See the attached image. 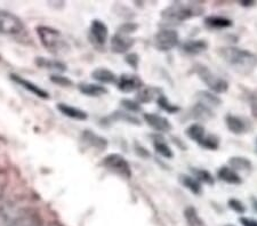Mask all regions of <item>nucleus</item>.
<instances>
[{"label":"nucleus","instance_id":"obj_1","mask_svg":"<svg viewBox=\"0 0 257 226\" xmlns=\"http://www.w3.org/2000/svg\"><path fill=\"white\" fill-rule=\"evenodd\" d=\"M222 60L234 72L247 76L251 73L257 67V56L247 49L239 47H224L219 49Z\"/></svg>","mask_w":257,"mask_h":226},{"label":"nucleus","instance_id":"obj_2","mask_svg":"<svg viewBox=\"0 0 257 226\" xmlns=\"http://www.w3.org/2000/svg\"><path fill=\"white\" fill-rule=\"evenodd\" d=\"M201 13L202 10L200 7H198L196 4L186 5V4L182 3H174L173 5L168 6L166 10L163 11L161 16H163L165 21H168V22L180 23L192 18V16L200 15Z\"/></svg>","mask_w":257,"mask_h":226},{"label":"nucleus","instance_id":"obj_3","mask_svg":"<svg viewBox=\"0 0 257 226\" xmlns=\"http://www.w3.org/2000/svg\"><path fill=\"white\" fill-rule=\"evenodd\" d=\"M36 32L38 35L41 45L45 48H47L48 51L57 53L64 51V48L66 47L64 37L57 29L47 26H39L36 29Z\"/></svg>","mask_w":257,"mask_h":226},{"label":"nucleus","instance_id":"obj_4","mask_svg":"<svg viewBox=\"0 0 257 226\" xmlns=\"http://www.w3.org/2000/svg\"><path fill=\"white\" fill-rule=\"evenodd\" d=\"M194 72L197 73L198 77L205 82V85L208 87L211 92L216 94H223L225 93L227 88H229V84L227 81L223 79V78L218 77L210 71V70L202 64H197L194 68Z\"/></svg>","mask_w":257,"mask_h":226},{"label":"nucleus","instance_id":"obj_5","mask_svg":"<svg viewBox=\"0 0 257 226\" xmlns=\"http://www.w3.org/2000/svg\"><path fill=\"white\" fill-rule=\"evenodd\" d=\"M24 30V23L18 15L10 11L0 10V34L19 36Z\"/></svg>","mask_w":257,"mask_h":226},{"label":"nucleus","instance_id":"obj_6","mask_svg":"<svg viewBox=\"0 0 257 226\" xmlns=\"http://www.w3.org/2000/svg\"><path fill=\"white\" fill-rule=\"evenodd\" d=\"M102 166L118 176L130 179L132 177V168L127 160L121 154L111 153L102 160Z\"/></svg>","mask_w":257,"mask_h":226},{"label":"nucleus","instance_id":"obj_7","mask_svg":"<svg viewBox=\"0 0 257 226\" xmlns=\"http://www.w3.org/2000/svg\"><path fill=\"white\" fill-rule=\"evenodd\" d=\"M180 41L177 31L171 29H163L155 36V46L158 51L168 52L176 47Z\"/></svg>","mask_w":257,"mask_h":226},{"label":"nucleus","instance_id":"obj_8","mask_svg":"<svg viewBox=\"0 0 257 226\" xmlns=\"http://www.w3.org/2000/svg\"><path fill=\"white\" fill-rule=\"evenodd\" d=\"M26 212L22 204L18 202L4 205L0 208V226H11Z\"/></svg>","mask_w":257,"mask_h":226},{"label":"nucleus","instance_id":"obj_9","mask_svg":"<svg viewBox=\"0 0 257 226\" xmlns=\"http://www.w3.org/2000/svg\"><path fill=\"white\" fill-rule=\"evenodd\" d=\"M135 39L132 38L131 36L117 34L112 36V38L110 40V47L111 51L115 54H125L130 49L134 46Z\"/></svg>","mask_w":257,"mask_h":226},{"label":"nucleus","instance_id":"obj_10","mask_svg":"<svg viewBox=\"0 0 257 226\" xmlns=\"http://www.w3.org/2000/svg\"><path fill=\"white\" fill-rule=\"evenodd\" d=\"M89 36L94 44L98 45V46L105 45L107 38H109V31H107V27L105 26V23L99 20H94L90 23Z\"/></svg>","mask_w":257,"mask_h":226},{"label":"nucleus","instance_id":"obj_11","mask_svg":"<svg viewBox=\"0 0 257 226\" xmlns=\"http://www.w3.org/2000/svg\"><path fill=\"white\" fill-rule=\"evenodd\" d=\"M119 90L123 93H132L134 90H140L143 87V81L141 78L134 75H121L117 80Z\"/></svg>","mask_w":257,"mask_h":226},{"label":"nucleus","instance_id":"obj_12","mask_svg":"<svg viewBox=\"0 0 257 226\" xmlns=\"http://www.w3.org/2000/svg\"><path fill=\"white\" fill-rule=\"evenodd\" d=\"M11 79L14 82H16L19 86H21V87H23L24 89L28 90V92L33 94V95L38 96L40 98H44V100H47V98H49V94L46 92V90H44L43 88L39 87L38 85H36L35 82L28 80V79H26V78L21 77L19 75H12Z\"/></svg>","mask_w":257,"mask_h":226},{"label":"nucleus","instance_id":"obj_13","mask_svg":"<svg viewBox=\"0 0 257 226\" xmlns=\"http://www.w3.org/2000/svg\"><path fill=\"white\" fill-rule=\"evenodd\" d=\"M143 118L148 125L157 131H160V133H169L172 130V123L169 122L168 119L161 117L159 114L145 113Z\"/></svg>","mask_w":257,"mask_h":226},{"label":"nucleus","instance_id":"obj_14","mask_svg":"<svg viewBox=\"0 0 257 226\" xmlns=\"http://www.w3.org/2000/svg\"><path fill=\"white\" fill-rule=\"evenodd\" d=\"M82 141L90 147H94L98 151H104L107 146V141L102 136H99L92 130H85L81 135Z\"/></svg>","mask_w":257,"mask_h":226},{"label":"nucleus","instance_id":"obj_15","mask_svg":"<svg viewBox=\"0 0 257 226\" xmlns=\"http://www.w3.org/2000/svg\"><path fill=\"white\" fill-rule=\"evenodd\" d=\"M225 123L231 133L235 135L244 134L248 130L247 121L238 116H234V114H226Z\"/></svg>","mask_w":257,"mask_h":226},{"label":"nucleus","instance_id":"obj_16","mask_svg":"<svg viewBox=\"0 0 257 226\" xmlns=\"http://www.w3.org/2000/svg\"><path fill=\"white\" fill-rule=\"evenodd\" d=\"M208 48V44L207 41L202 39L198 40H188L185 43L182 44L181 51L186 55H199L201 53H204Z\"/></svg>","mask_w":257,"mask_h":226},{"label":"nucleus","instance_id":"obj_17","mask_svg":"<svg viewBox=\"0 0 257 226\" xmlns=\"http://www.w3.org/2000/svg\"><path fill=\"white\" fill-rule=\"evenodd\" d=\"M204 23L207 28L211 29V30H223V29H229L233 26V22L230 19L218 15L207 16Z\"/></svg>","mask_w":257,"mask_h":226},{"label":"nucleus","instance_id":"obj_18","mask_svg":"<svg viewBox=\"0 0 257 226\" xmlns=\"http://www.w3.org/2000/svg\"><path fill=\"white\" fill-rule=\"evenodd\" d=\"M57 109H59L62 114H64L65 117L70 119H74V120H86L88 118V114H87L84 110L79 108H76V106L64 104V103H60L57 104Z\"/></svg>","mask_w":257,"mask_h":226},{"label":"nucleus","instance_id":"obj_19","mask_svg":"<svg viewBox=\"0 0 257 226\" xmlns=\"http://www.w3.org/2000/svg\"><path fill=\"white\" fill-rule=\"evenodd\" d=\"M78 89L82 94V95L89 96V97H99L102 95H105L107 93V89L102 85L97 84H88V82H81L78 85Z\"/></svg>","mask_w":257,"mask_h":226},{"label":"nucleus","instance_id":"obj_20","mask_svg":"<svg viewBox=\"0 0 257 226\" xmlns=\"http://www.w3.org/2000/svg\"><path fill=\"white\" fill-rule=\"evenodd\" d=\"M217 178L227 184L239 185L242 183V178L238 175V172L231 169V168L227 166H223L219 168L217 170Z\"/></svg>","mask_w":257,"mask_h":226},{"label":"nucleus","instance_id":"obj_21","mask_svg":"<svg viewBox=\"0 0 257 226\" xmlns=\"http://www.w3.org/2000/svg\"><path fill=\"white\" fill-rule=\"evenodd\" d=\"M92 78L97 82H101V84H114L118 80L114 72L105 68L95 69L92 73Z\"/></svg>","mask_w":257,"mask_h":226},{"label":"nucleus","instance_id":"obj_22","mask_svg":"<svg viewBox=\"0 0 257 226\" xmlns=\"http://www.w3.org/2000/svg\"><path fill=\"white\" fill-rule=\"evenodd\" d=\"M191 114L194 119H197V120L204 121L209 120V119L214 117V113L211 109L208 108V106H206L205 104H202V103H197V104L193 106Z\"/></svg>","mask_w":257,"mask_h":226},{"label":"nucleus","instance_id":"obj_23","mask_svg":"<svg viewBox=\"0 0 257 226\" xmlns=\"http://www.w3.org/2000/svg\"><path fill=\"white\" fill-rule=\"evenodd\" d=\"M229 164L231 169L234 171H250L252 168V163L249 159L243 157H232L229 160Z\"/></svg>","mask_w":257,"mask_h":226},{"label":"nucleus","instance_id":"obj_24","mask_svg":"<svg viewBox=\"0 0 257 226\" xmlns=\"http://www.w3.org/2000/svg\"><path fill=\"white\" fill-rule=\"evenodd\" d=\"M184 217L186 220V224L188 226H207L205 220L199 216L197 209L190 205V207H186L184 210Z\"/></svg>","mask_w":257,"mask_h":226},{"label":"nucleus","instance_id":"obj_25","mask_svg":"<svg viewBox=\"0 0 257 226\" xmlns=\"http://www.w3.org/2000/svg\"><path fill=\"white\" fill-rule=\"evenodd\" d=\"M180 182L182 185H183V186L188 188L189 191H191L193 194H196V195L201 194V192H202L201 184H200V182H198L196 178L192 177V176L181 175Z\"/></svg>","mask_w":257,"mask_h":226},{"label":"nucleus","instance_id":"obj_26","mask_svg":"<svg viewBox=\"0 0 257 226\" xmlns=\"http://www.w3.org/2000/svg\"><path fill=\"white\" fill-rule=\"evenodd\" d=\"M158 92H161V90L155 87H145L143 89L141 88L138 95H136V100H138L139 103H151L158 94L160 95V93Z\"/></svg>","mask_w":257,"mask_h":226},{"label":"nucleus","instance_id":"obj_27","mask_svg":"<svg viewBox=\"0 0 257 226\" xmlns=\"http://www.w3.org/2000/svg\"><path fill=\"white\" fill-rule=\"evenodd\" d=\"M197 97L199 100V103H202L208 108H215V106H218L221 104V100L215 95V94L210 92H205V90H201V92H198Z\"/></svg>","mask_w":257,"mask_h":226},{"label":"nucleus","instance_id":"obj_28","mask_svg":"<svg viewBox=\"0 0 257 226\" xmlns=\"http://www.w3.org/2000/svg\"><path fill=\"white\" fill-rule=\"evenodd\" d=\"M36 62H37V64L39 65V67L53 70V71H55V72H64V71H66L65 64L62 63V62H60V61L48 60V59H43V57H40V59L36 60Z\"/></svg>","mask_w":257,"mask_h":226},{"label":"nucleus","instance_id":"obj_29","mask_svg":"<svg viewBox=\"0 0 257 226\" xmlns=\"http://www.w3.org/2000/svg\"><path fill=\"white\" fill-rule=\"evenodd\" d=\"M186 135H188L189 138H191L192 141L197 142L198 144L201 142V139L206 136L205 128L202 127L200 123H193V125L189 126L186 128Z\"/></svg>","mask_w":257,"mask_h":226},{"label":"nucleus","instance_id":"obj_30","mask_svg":"<svg viewBox=\"0 0 257 226\" xmlns=\"http://www.w3.org/2000/svg\"><path fill=\"white\" fill-rule=\"evenodd\" d=\"M11 226H41L40 219L36 213L26 212L23 216H21L18 220H15Z\"/></svg>","mask_w":257,"mask_h":226},{"label":"nucleus","instance_id":"obj_31","mask_svg":"<svg viewBox=\"0 0 257 226\" xmlns=\"http://www.w3.org/2000/svg\"><path fill=\"white\" fill-rule=\"evenodd\" d=\"M190 170H191L192 175L198 182L208 185H214L215 179L213 177V175H211L208 170L201 169V168H190Z\"/></svg>","mask_w":257,"mask_h":226},{"label":"nucleus","instance_id":"obj_32","mask_svg":"<svg viewBox=\"0 0 257 226\" xmlns=\"http://www.w3.org/2000/svg\"><path fill=\"white\" fill-rule=\"evenodd\" d=\"M153 146H155V150L158 152L160 155H163L164 158L172 159L173 158V151L167 143H166L161 137H157L153 142Z\"/></svg>","mask_w":257,"mask_h":226},{"label":"nucleus","instance_id":"obj_33","mask_svg":"<svg viewBox=\"0 0 257 226\" xmlns=\"http://www.w3.org/2000/svg\"><path fill=\"white\" fill-rule=\"evenodd\" d=\"M157 103H158V106L161 109L166 111L167 113H177L178 111L181 110L180 106H177L175 104H173V103H171V101L168 100L167 97H166L164 94H161V95L158 96V98H157Z\"/></svg>","mask_w":257,"mask_h":226},{"label":"nucleus","instance_id":"obj_34","mask_svg":"<svg viewBox=\"0 0 257 226\" xmlns=\"http://www.w3.org/2000/svg\"><path fill=\"white\" fill-rule=\"evenodd\" d=\"M199 145L204 147L206 150H211L216 151L219 146V139L215 135H207L201 139V142L199 143Z\"/></svg>","mask_w":257,"mask_h":226},{"label":"nucleus","instance_id":"obj_35","mask_svg":"<svg viewBox=\"0 0 257 226\" xmlns=\"http://www.w3.org/2000/svg\"><path fill=\"white\" fill-rule=\"evenodd\" d=\"M112 118H114V120H122L125 122H130L132 123V125H138L140 126L141 125V121L139 120L138 118L133 117L131 116V114H128L127 112H123V111H121V112H114L112 114Z\"/></svg>","mask_w":257,"mask_h":226},{"label":"nucleus","instance_id":"obj_36","mask_svg":"<svg viewBox=\"0 0 257 226\" xmlns=\"http://www.w3.org/2000/svg\"><path fill=\"white\" fill-rule=\"evenodd\" d=\"M121 106L126 111H130V112H141V111H142V106H141L138 101L135 102L132 100H122Z\"/></svg>","mask_w":257,"mask_h":226},{"label":"nucleus","instance_id":"obj_37","mask_svg":"<svg viewBox=\"0 0 257 226\" xmlns=\"http://www.w3.org/2000/svg\"><path fill=\"white\" fill-rule=\"evenodd\" d=\"M51 80L54 82V84L62 86V87H71L73 85L71 79H69L68 77H64L62 75H53L51 76Z\"/></svg>","mask_w":257,"mask_h":226},{"label":"nucleus","instance_id":"obj_38","mask_svg":"<svg viewBox=\"0 0 257 226\" xmlns=\"http://www.w3.org/2000/svg\"><path fill=\"white\" fill-rule=\"evenodd\" d=\"M229 207L232 209V210L238 213H243L246 211V207H244V204L240 200L234 199V198L229 200Z\"/></svg>","mask_w":257,"mask_h":226},{"label":"nucleus","instance_id":"obj_39","mask_svg":"<svg viewBox=\"0 0 257 226\" xmlns=\"http://www.w3.org/2000/svg\"><path fill=\"white\" fill-rule=\"evenodd\" d=\"M138 28H139V26H138V24H136V23L128 22V23L122 24V26L119 28L118 32H119V34L130 36L131 34H133V32H135L136 30H138Z\"/></svg>","mask_w":257,"mask_h":226},{"label":"nucleus","instance_id":"obj_40","mask_svg":"<svg viewBox=\"0 0 257 226\" xmlns=\"http://www.w3.org/2000/svg\"><path fill=\"white\" fill-rule=\"evenodd\" d=\"M6 185H7L6 172L3 171V170H0V200H2L4 193H5Z\"/></svg>","mask_w":257,"mask_h":226},{"label":"nucleus","instance_id":"obj_41","mask_svg":"<svg viewBox=\"0 0 257 226\" xmlns=\"http://www.w3.org/2000/svg\"><path fill=\"white\" fill-rule=\"evenodd\" d=\"M126 62L130 65H132V68L134 69H138V65H139V55L136 54H130L126 56Z\"/></svg>","mask_w":257,"mask_h":226},{"label":"nucleus","instance_id":"obj_42","mask_svg":"<svg viewBox=\"0 0 257 226\" xmlns=\"http://www.w3.org/2000/svg\"><path fill=\"white\" fill-rule=\"evenodd\" d=\"M249 105H250L252 116L257 118V95H251L249 97Z\"/></svg>","mask_w":257,"mask_h":226},{"label":"nucleus","instance_id":"obj_43","mask_svg":"<svg viewBox=\"0 0 257 226\" xmlns=\"http://www.w3.org/2000/svg\"><path fill=\"white\" fill-rule=\"evenodd\" d=\"M240 223H241L242 226H257V220L250 218V217H241Z\"/></svg>","mask_w":257,"mask_h":226},{"label":"nucleus","instance_id":"obj_44","mask_svg":"<svg viewBox=\"0 0 257 226\" xmlns=\"http://www.w3.org/2000/svg\"><path fill=\"white\" fill-rule=\"evenodd\" d=\"M250 202H251L252 210L257 213V198L256 196H250Z\"/></svg>","mask_w":257,"mask_h":226},{"label":"nucleus","instance_id":"obj_45","mask_svg":"<svg viewBox=\"0 0 257 226\" xmlns=\"http://www.w3.org/2000/svg\"><path fill=\"white\" fill-rule=\"evenodd\" d=\"M240 5L243 6V7H250V6H254L255 3L254 2H240Z\"/></svg>","mask_w":257,"mask_h":226},{"label":"nucleus","instance_id":"obj_46","mask_svg":"<svg viewBox=\"0 0 257 226\" xmlns=\"http://www.w3.org/2000/svg\"><path fill=\"white\" fill-rule=\"evenodd\" d=\"M255 152H256V154H257V138H256V146H255Z\"/></svg>","mask_w":257,"mask_h":226},{"label":"nucleus","instance_id":"obj_47","mask_svg":"<svg viewBox=\"0 0 257 226\" xmlns=\"http://www.w3.org/2000/svg\"><path fill=\"white\" fill-rule=\"evenodd\" d=\"M226 226H233V225H226Z\"/></svg>","mask_w":257,"mask_h":226}]
</instances>
